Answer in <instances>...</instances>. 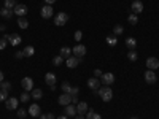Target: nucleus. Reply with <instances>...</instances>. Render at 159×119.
I'll return each mask as SVG.
<instances>
[{
  "instance_id": "1",
  "label": "nucleus",
  "mask_w": 159,
  "mask_h": 119,
  "mask_svg": "<svg viewBox=\"0 0 159 119\" xmlns=\"http://www.w3.org/2000/svg\"><path fill=\"white\" fill-rule=\"evenodd\" d=\"M99 95L104 102H110L113 99V90L110 86H102V87H99Z\"/></svg>"
},
{
  "instance_id": "2",
  "label": "nucleus",
  "mask_w": 159,
  "mask_h": 119,
  "mask_svg": "<svg viewBox=\"0 0 159 119\" xmlns=\"http://www.w3.org/2000/svg\"><path fill=\"white\" fill-rule=\"evenodd\" d=\"M67 21H69V16H67V13H64V11H61V13L56 14V18H54V24L56 26H64L67 24Z\"/></svg>"
},
{
  "instance_id": "3",
  "label": "nucleus",
  "mask_w": 159,
  "mask_h": 119,
  "mask_svg": "<svg viewBox=\"0 0 159 119\" xmlns=\"http://www.w3.org/2000/svg\"><path fill=\"white\" fill-rule=\"evenodd\" d=\"M21 86H22V89H24V92H32V89H33V79L29 78V76L22 78Z\"/></svg>"
},
{
  "instance_id": "4",
  "label": "nucleus",
  "mask_w": 159,
  "mask_h": 119,
  "mask_svg": "<svg viewBox=\"0 0 159 119\" xmlns=\"http://www.w3.org/2000/svg\"><path fill=\"white\" fill-rule=\"evenodd\" d=\"M100 78H102L100 83L104 84V86H111V84L115 83V75H113V73H104Z\"/></svg>"
},
{
  "instance_id": "5",
  "label": "nucleus",
  "mask_w": 159,
  "mask_h": 119,
  "mask_svg": "<svg viewBox=\"0 0 159 119\" xmlns=\"http://www.w3.org/2000/svg\"><path fill=\"white\" fill-rule=\"evenodd\" d=\"M3 38L7 40V41H10L11 46H18V44H21V37L16 35V33H13V35H3Z\"/></svg>"
},
{
  "instance_id": "6",
  "label": "nucleus",
  "mask_w": 159,
  "mask_h": 119,
  "mask_svg": "<svg viewBox=\"0 0 159 119\" xmlns=\"http://www.w3.org/2000/svg\"><path fill=\"white\" fill-rule=\"evenodd\" d=\"M53 14H54V10H53L51 5H45V7H42V18L43 19H49Z\"/></svg>"
},
{
  "instance_id": "7",
  "label": "nucleus",
  "mask_w": 159,
  "mask_h": 119,
  "mask_svg": "<svg viewBox=\"0 0 159 119\" xmlns=\"http://www.w3.org/2000/svg\"><path fill=\"white\" fill-rule=\"evenodd\" d=\"M72 53H73V56H76L78 59H81L83 56L86 54V46H83V44H76V46L72 49Z\"/></svg>"
},
{
  "instance_id": "8",
  "label": "nucleus",
  "mask_w": 159,
  "mask_h": 119,
  "mask_svg": "<svg viewBox=\"0 0 159 119\" xmlns=\"http://www.w3.org/2000/svg\"><path fill=\"white\" fill-rule=\"evenodd\" d=\"M130 10H132L134 14H140L143 13V3L140 2V0H134L132 2V7H130Z\"/></svg>"
},
{
  "instance_id": "9",
  "label": "nucleus",
  "mask_w": 159,
  "mask_h": 119,
  "mask_svg": "<svg viewBox=\"0 0 159 119\" xmlns=\"http://www.w3.org/2000/svg\"><path fill=\"white\" fill-rule=\"evenodd\" d=\"M19 105V100L16 97H11V99H7L5 100V106H7V110H16Z\"/></svg>"
},
{
  "instance_id": "10",
  "label": "nucleus",
  "mask_w": 159,
  "mask_h": 119,
  "mask_svg": "<svg viewBox=\"0 0 159 119\" xmlns=\"http://www.w3.org/2000/svg\"><path fill=\"white\" fill-rule=\"evenodd\" d=\"M27 7L26 5H16L14 10H13V13H16V16H19V18H24V16L27 14Z\"/></svg>"
},
{
  "instance_id": "11",
  "label": "nucleus",
  "mask_w": 159,
  "mask_h": 119,
  "mask_svg": "<svg viewBox=\"0 0 159 119\" xmlns=\"http://www.w3.org/2000/svg\"><path fill=\"white\" fill-rule=\"evenodd\" d=\"M80 60L76 56H70L69 59H65V64H67V67H69V69H75V67H78V64H80Z\"/></svg>"
},
{
  "instance_id": "12",
  "label": "nucleus",
  "mask_w": 159,
  "mask_h": 119,
  "mask_svg": "<svg viewBox=\"0 0 159 119\" xmlns=\"http://www.w3.org/2000/svg\"><path fill=\"white\" fill-rule=\"evenodd\" d=\"M156 73L153 72V70H146L145 72V81L148 83V84H154L156 83Z\"/></svg>"
},
{
  "instance_id": "13",
  "label": "nucleus",
  "mask_w": 159,
  "mask_h": 119,
  "mask_svg": "<svg viewBox=\"0 0 159 119\" xmlns=\"http://www.w3.org/2000/svg\"><path fill=\"white\" fill-rule=\"evenodd\" d=\"M146 67H148V70L154 72L157 67H159V60L156 57H148V59H146Z\"/></svg>"
},
{
  "instance_id": "14",
  "label": "nucleus",
  "mask_w": 159,
  "mask_h": 119,
  "mask_svg": "<svg viewBox=\"0 0 159 119\" xmlns=\"http://www.w3.org/2000/svg\"><path fill=\"white\" fill-rule=\"evenodd\" d=\"M40 111H42V108H40L37 103H33V105L29 106V114L32 117H40Z\"/></svg>"
},
{
  "instance_id": "15",
  "label": "nucleus",
  "mask_w": 159,
  "mask_h": 119,
  "mask_svg": "<svg viewBox=\"0 0 159 119\" xmlns=\"http://www.w3.org/2000/svg\"><path fill=\"white\" fill-rule=\"evenodd\" d=\"M59 103L64 105V106L70 105V103H72V95H70V94H62L61 97H59Z\"/></svg>"
},
{
  "instance_id": "16",
  "label": "nucleus",
  "mask_w": 159,
  "mask_h": 119,
  "mask_svg": "<svg viewBox=\"0 0 159 119\" xmlns=\"http://www.w3.org/2000/svg\"><path fill=\"white\" fill-rule=\"evenodd\" d=\"M76 113H80V114H86L88 113V103L86 102H78L76 103Z\"/></svg>"
},
{
  "instance_id": "17",
  "label": "nucleus",
  "mask_w": 159,
  "mask_h": 119,
  "mask_svg": "<svg viewBox=\"0 0 159 119\" xmlns=\"http://www.w3.org/2000/svg\"><path fill=\"white\" fill-rule=\"evenodd\" d=\"M88 86L92 89V90H97L100 87V81H99L97 78H89L88 79Z\"/></svg>"
},
{
  "instance_id": "18",
  "label": "nucleus",
  "mask_w": 159,
  "mask_h": 119,
  "mask_svg": "<svg viewBox=\"0 0 159 119\" xmlns=\"http://www.w3.org/2000/svg\"><path fill=\"white\" fill-rule=\"evenodd\" d=\"M45 81H46V84L49 87L56 86V75L54 73H46V75H45Z\"/></svg>"
},
{
  "instance_id": "19",
  "label": "nucleus",
  "mask_w": 159,
  "mask_h": 119,
  "mask_svg": "<svg viewBox=\"0 0 159 119\" xmlns=\"http://www.w3.org/2000/svg\"><path fill=\"white\" fill-rule=\"evenodd\" d=\"M65 116L67 117H72V116H76V106H73L72 103L65 106Z\"/></svg>"
},
{
  "instance_id": "20",
  "label": "nucleus",
  "mask_w": 159,
  "mask_h": 119,
  "mask_svg": "<svg viewBox=\"0 0 159 119\" xmlns=\"http://www.w3.org/2000/svg\"><path fill=\"white\" fill-rule=\"evenodd\" d=\"M30 97H32L33 100H40V99L43 97V90H42V89H32Z\"/></svg>"
},
{
  "instance_id": "21",
  "label": "nucleus",
  "mask_w": 159,
  "mask_h": 119,
  "mask_svg": "<svg viewBox=\"0 0 159 119\" xmlns=\"http://www.w3.org/2000/svg\"><path fill=\"white\" fill-rule=\"evenodd\" d=\"M13 14H14V13H13V10H8V8L0 10V16H2V18H5V19H10Z\"/></svg>"
},
{
  "instance_id": "22",
  "label": "nucleus",
  "mask_w": 159,
  "mask_h": 119,
  "mask_svg": "<svg viewBox=\"0 0 159 119\" xmlns=\"http://www.w3.org/2000/svg\"><path fill=\"white\" fill-rule=\"evenodd\" d=\"M126 46H127L129 49H135V46H137V40L132 38V37L126 38Z\"/></svg>"
},
{
  "instance_id": "23",
  "label": "nucleus",
  "mask_w": 159,
  "mask_h": 119,
  "mask_svg": "<svg viewBox=\"0 0 159 119\" xmlns=\"http://www.w3.org/2000/svg\"><path fill=\"white\" fill-rule=\"evenodd\" d=\"M70 54H72V49H70V48H67V46L61 48V54H59V56H62L64 59H69V57H70Z\"/></svg>"
},
{
  "instance_id": "24",
  "label": "nucleus",
  "mask_w": 159,
  "mask_h": 119,
  "mask_svg": "<svg viewBox=\"0 0 159 119\" xmlns=\"http://www.w3.org/2000/svg\"><path fill=\"white\" fill-rule=\"evenodd\" d=\"M127 59L130 60V62H135L139 59V54L135 53V49H129V53H127Z\"/></svg>"
},
{
  "instance_id": "25",
  "label": "nucleus",
  "mask_w": 159,
  "mask_h": 119,
  "mask_svg": "<svg viewBox=\"0 0 159 119\" xmlns=\"http://www.w3.org/2000/svg\"><path fill=\"white\" fill-rule=\"evenodd\" d=\"M86 119H102V116L99 114V113H94L92 110H88V113H86Z\"/></svg>"
},
{
  "instance_id": "26",
  "label": "nucleus",
  "mask_w": 159,
  "mask_h": 119,
  "mask_svg": "<svg viewBox=\"0 0 159 119\" xmlns=\"http://www.w3.org/2000/svg\"><path fill=\"white\" fill-rule=\"evenodd\" d=\"M18 26L21 27V29H27V27H29V21H27L26 18H19L18 19Z\"/></svg>"
},
{
  "instance_id": "27",
  "label": "nucleus",
  "mask_w": 159,
  "mask_h": 119,
  "mask_svg": "<svg viewBox=\"0 0 159 119\" xmlns=\"http://www.w3.org/2000/svg\"><path fill=\"white\" fill-rule=\"evenodd\" d=\"M22 53H24L26 57H30V56H33V53H35V49H33L32 46H27V48L22 49Z\"/></svg>"
},
{
  "instance_id": "28",
  "label": "nucleus",
  "mask_w": 159,
  "mask_h": 119,
  "mask_svg": "<svg viewBox=\"0 0 159 119\" xmlns=\"http://www.w3.org/2000/svg\"><path fill=\"white\" fill-rule=\"evenodd\" d=\"M123 32H124V27L121 24H118V26L113 27V35H121Z\"/></svg>"
},
{
  "instance_id": "29",
  "label": "nucleus",
  "mask_w": 159,
  "mask_h": 119,
  "mask_svg": "<svg viewBox=\"0 0 159 119\" xmlns=\"http://www.w3.org/2000/svg\"><path fill=\"white\" fill-rule=\"evenodd\" d=\"M14 7H16V2H14V0H5V8L14 10Z\"/></svg>"
},
{
  "instance_id": "30",
  "label": "nucleus",
  "mask_w": 159,
  "mask_h": 119,
  "mask_svg": "<svg viewBox=\"0 0 159 119\" xmlns=\"http://www.w3.org/2000/svg\"><path fill=\"white\" fill-rule=\"evenodd\" d=\"M127 19H129V22H130V24H132V26H134V24H137V22H139V18H137V14H134V13H130Z\"/></svg>"
},
{
  "instance_id": "31",
  "label": "nucleus",
  "mask_w": 159,
  "mask_h": 119,
  "mask_svg": "<svg viewBox=\"0 0 159 119\" xmlns=\"http://www.w3.org/2000/svg\"><path fill=\"white\" fill-rule=\"evenodd\" d=\"M62 90H64V94H69L70 92V89H72V86H70V84L69 83H67V81H64V83H62Z\"/></svg>"
},
{
  "instance_id": "32",
  "label": "nucleus",
  "mask_w": 159,
  "mask_h": 119,
  "mask_svg": "<svg viewBox=\"0 0 159 119\" xmlns=\"http://www.w3.org/2000/svg\"><path fill=\"white\" fill-rule=\"evenodd\" d=\"M29 99H32L30 95H29V92H24V94H22L21 97H19V100L22 102V103H27V102H29Z\"/></svg>"
},
{
  "instance_id": "33",
  "label": "nucleus",
  "mask_w": 159,
  "mask_h": 119,
  "mask_svg": "<svg viewBox=\"0 0 159 119\" xmlns=\"http://www.w3.org/2000/svg\"><path fill=\"white\" fill-rule=\"evenodd\" d=\"M107 43H108L110 46H115L116 44V35H110L108 38H107Z\"/></svg>"
},
{
  "instance_id": "34",
  "label": "nucleus",
  "mask_w": 159,
  "mask_h": 119,
  "mask_svg": "<svg viewBox=\"0 0 159 119\" xmlns=\"http://www.w3.org/2000/svg\"><path fill=\"white\" fill-rule=\"evenodd\" d=\"M64 60H65V59L62 57V56H56V57L53 59V64H54V65H61V64H62V62H64Z\"/></svg>"
},
{
  "instance_id": "35",
  "label": "nucleus",
  "mask_w": 159,
  "mask_h": 119,
  "mask_svg": "<svg viewBox=\"0 0 159 119\" xmlns=\"http://www.w3.org/2000/svg\"><path fill=\"white\" fill-rule=\"evenodd\" d=\"M0 87H2V90H10L11 89V84L8 81H2V83H0Z\"/></svg>"
},
{
  "instance_id": "36",
  "label": "nucleus",
  "mask_w": 159,
  "mask_h": 119,
  "mask_svg": "<svg viewBox=\"0 0 159 119\" xmlns=\"http://www.w3.org/2000/svg\"><path fill=\"white\" fill-rule=\"evenodd\" d=\"M8 99V90H0V102H5Z\"/></svg>"
},
{
  "instance_id": "37",
  "label": "nucleus",
  "mask_w": 159,
  "mask_h": 119,
  "mask_svg": "<svg viewBox=\"0 0 159 119\" xmlns=\"http://www.w3.org/2000/svg\"><path fill=\"white\" fill-rule=\"evenodd\" d=\"M18 116H19L21 119H24V117L27 116V110H24V108H19V110H18Z\"/></svg>"
},
{
  "instance_id": "38",
  "label": "nucleus",
  "mask_w": 159,
  "mask_h": 119,
  "mask_svg": "<svg viewBox=\"0 0 159 119\" xmlns=\"http://www.w3.org/2000/svg\"><path fill=\"white\" fill-rule=\"evenodd\" d=\"M5 48H7V40H5V38H0V51H3Z\"/></svg>"
},
{
  "instance_id": "39",
  "label": "nucleus",
  "mask_w": 159,
  "mask_h": 119,
  "mask_svg": "<svg viewBox=\"0 0 159 119\" xmlns=\"http://www.w3.org/2000/svg\"><path fill=\"white\" fill-rule=\"evenodd\" d=\"M81 38H83V33H81V30H76V32H75V40H76V41H80Z\"/></svg>"
},
{
  "instance_id": "40",
  "label": "nucleus",
  "mask_w": 159,
  "mask_h": 119,
  "mask_svg": "<svg viewBox=\"0 0 159 119\" xmlns=\"http://www.w3.org/2000/svg\"><path fill=\"white\" fill-rule=\"evenodd\" d=\"M14 57H16V59H24L26 56H24V53H22V51H18V53L14 54Z\"/></svg>"
},
{
  "instance_id": "41",
  "label": "nucleus",
  "mask_w": 159,
  "mask_h": 119,
  "mask_svg": "<svg viewBox=\"0 0 159 119\" xmlns=\"http://www.w3.org/2000/svg\"><path fill=\"white\" fill-rule=\"evenodd\" d=\"M102 75H104V73H102V70H99V69L94 70V76H95V78H100Z\"/></svg>"
},
{
  "instance_id": "42",
  "label": "nucleus",
  "mask_w": 159,
  "mask_h": 119,
  "mask_svg": "<svg viewBox=\"0 0 159 119\" xmlns=\"http://www.w3.org/2000/svg\"><path fill=\"white\" fill-rule=\"evenodd\" d=\"M56 2V0H45V3H46V5H53Z\"/></svg>"
},
{
  "instance_id": "43",
  "label": "nucleus",
  "mask_w": 159,
  "mask_h": 119,
  "mask_svg": "<svg viewBox=\"0 0 159 119\" xmlns=\"http://www.w3.org/2000/svg\"><path fill=\"white\" fill-rule=\"evenodd\" d=\"M46 119H54V114H53V113H48V114H46Z\"/></svg>"
},
{
  "instance_id": "44",
  "label": "nucleus",
  "mask_w": 159,
  "mask_h": 119,
  "mask_svg": "<svg viewBox=\"0 0 159 119\" xmlns=\"http://www.w3.org/2000/svg\"><path fill=\"white\" fill-rule=\"evenodd\" d=\"M5 29H7V26H5V24H0V32H5Z\"/></svg>"
},
{
  "instance_id": "45",
  "label": "nucleus",
  "mask_w": 159,
  "mask_h": 119,
  "mask_svg": "<svg viewBox=\"0 0 159 119\" xmlns=\"http://www.w3.org/2000/svg\"><path fill=\"white\" fill-rule=\"evenodd\" d=\"M75 119H86V117H84V116H83V114H78V116H76V117H75Z\"/></svg>"
},
{
  "instance_id": "46",
  "label": "nucleus",
  "mask_w": 159,
  "mask_h": 119,
  "mask_svg": "<svg viewBox=\"0 0 159 119\" xmlns=\"http://www.w3.org/2000/svg\"><path fill=\"white\" fill-rule=\"evenodd\" d=\"M3 81V72H0V83Z\"/></svg>"
},
{
  "instance_id": "47",
  "label": "nucleus",
  "mask_w": 159,
  "mask_h": 119,
  "mask_svg": "<svg viewBox=\"0 0 159 119\" xmlns=\"http://www.w3.org/2000/svg\"><path fill=\"white\" fill-rule=\"evenodd\" d=\"M58 119H69V117H67V116H65V114H64V116H59V117H58Z\"/></svg>"
},
{
  "instance_id": "48",
  "label": "nucleus",
  "mask_w": 159,
  "mask_h": 119,
  "mask_svg": "<svg viewBox=\"0 0 159 119\" xmlns=\"http://www.w3.org/2000/svg\"><path fill=\"white\" fill-rule=\"evenodd\" d=\"M40 119H46V114H40Z\"/></svg>"
},
{
  "instance_id": "49",
  "label": "nucleus",
  "mask_w": 159,
  "mask_h": 119,
  "mask_svg": "<svg viewBox=\"0 0 159 119\" xmlns=\"http://www.w3.org/2000/svg\"><path fill=\"white\" fill-rule=\"evenodd\" d=\"M130 119H139V117H130Z\"/></svg>"
},
{
  "instance_id": "50",
  "label": "nucleus",
  "mask_w": 159,
  "mask_h": 119,
  "mask_svg": "<svg viewBox=\"0 0 159 119\" xmlns=\"http://www.w3.org/2000/svg\"><path fill=\"white\" fill-rule=\"evenodd\" d=\"M24 119H26V117H24Z\"/></svg>"
}]
</instances>
